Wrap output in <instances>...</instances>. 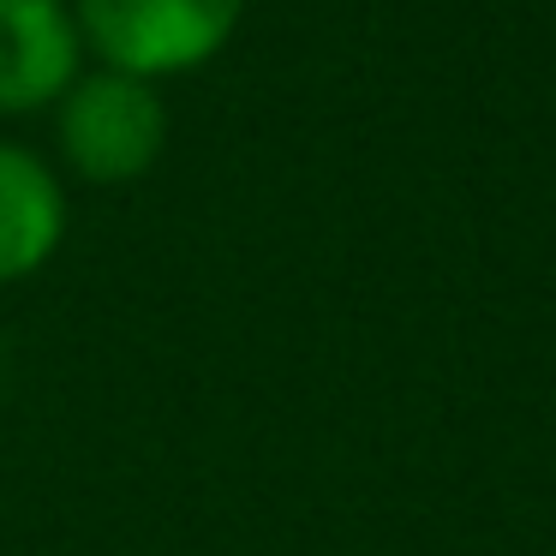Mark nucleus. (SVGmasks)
Wrapping results in <instances>:
<instances>
[{"label":"nucleus","mask_w":556,"mask_h":556,"mask_svg":"<svg viewBox=\"0 0 556 556\" xmlns=\"http://www.w3.org/2000/svg\"><path fill=\"white\" fill-rule=\"evenodd\" d=\"M90 66L132 78H180L240 37L245 0H73Z\"/></svg>","instance_id":"1"},{"label":"nucleus","mask_w":556,"mask_h":556,"mask_svg":"<svg viewBox=\"0 0 556 556\" xmlns=\"http://www.w3.org/2000/svg\"><path fill=\"white\" fill-rule=\"evenodd\" d=\"M54 144L66 174L85 186H132L168 150V102L162 85L114 66H85L54 102Z\"/></svg>","instance_id":"2"},{"label":"nucleus","mask_w":556,"mask_h":556,"mask_svg":"<svg viewBox=\"0 0 556 556\" xmlns=\"http://www.w3.org/2000/svg\"><path fill=\"white\" fill-rule=\"evenodd\" d=\"M90 66L73 0H0V114H42Z\"/></svg>","instance_id":"3"},{"label":"nucleus","mask_w":556,"mask_h":556,"mask_svg":"<svg viewBox=\"0 0 556 556\" xmlns=\"http://www.w3.org/2000/svg\"><path fill=\"white\" fill-rule=\"evenodd\" d=\"M66 240V186L30 144L0 138V288L30 281Z\"/></svg>","instance_id":"4"}]
</instances>
